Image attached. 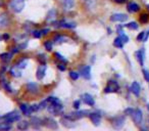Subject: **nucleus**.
<instances>
[{"mask_svg":"<svg viewBox=\"0 0 149 131\" xmlns=\"http://www.w3.org/2000/svg\"><path fill=\"white\" fill-rule=\"evenodd\" d=\"M25 4H26L25 0H11L10 3H9V6H10V8L15 13H19L25 8Z\"/></svg>","mask_w":149,"mask_h":131,"instance_id":"nucleus-1","label":"nucleus"},{"mask_svg":"<svg viewBox=\"0 0 149 131\" xmlns=\"http://www.w3.org/2000/svg\"><path fill=\"white\" fill-rule=\"evenodd\" d=\"M89 114H90V112L87 110H82V111L77 110L76 112H72V113H70V114H68L66 117L70 118V120H72V121H77V120H80V119L84 118V117H86V116H89Z\"/></svg>","mask_w":149,"mask_h":131,"instance_id":"nucleus-2","label":"nucleus"},{"mask_svg":"<svg viewBox=\"0 0 149 131\" xmlns=\"http://www.w3.org/2000/svg\"><path fill=\"white\" fill-rule=\"evenodd\" d=\"M21 115L17 112V111H13V112H10V113H7L6 115L3 116V119H4L5 123L6 124H11V123H15V122H17V121L21 120Z\"/></svg>","mask_w":149,"mask_h":131,"instance_id":"nucleus-3","label":"nucleus"},{"mask_svg":"<svg viewBox=\"0 0 149 131\" xmlns=\"http://www.w3.org/2000/svg\"><path fill=\"white\" fill-rule=\"evenodd\" d=\"M47 110L50 114L55 115V116H60L62 114V111H63V106H62L61 102H58V104H50L49 106H47Z\"/></svg>","mask_w":149,"mask_h":131,"instance_id":"nucleus-4","label":"nucleus"},{"mask_svg":"<svg viewBox=\"0 0 149 131\" xmlns=\"http://www.w3.org/2000/svg\"><path fill=\"white\" fill-rule=\"evenodd\" d=\"M120 90V85L116 80H108L107 85L104 88L105 93H112V92H118Z\"/></svg>","mask_w":149,"mask_h":131,"instance_id":"nucleus-5","label":"nucleus"},{"mask_svg":"<svg viewBox=\"0 0 149 131\" xmlns=\"http://www.w3.org/2000/svg\"><path fill=\"white\" fill-rule=\"evenodd\" d=\"M111 123L112 127L118 130V129H122L124 127L125 123H126V118H125V116H116L111 119Z\"/></svg>","mask_w":149,"mask_h":131,"instance_id":"nucleus-6","label":"nucleus"},{"mask_svg":"<svg viewBox=\"0 0 149 131\" xmlns=\"http://www.w3.org/2000/svg\"><path fill=\"white\" fill-rule=\"evenodd\" d=\"M110 22H114V23H123V22H126L128 20V15L126 13H113V15H110L109 18Z\"/></svg>","mask_w":149,"mask_h":131,"instance_id":"nucleus-7","label":"nucleus"},{"mask_svg":"<svg viewBox=\"0 0 149 131\" xmlns=\"http://www.w3.org/2000/svg\"><path fill=\"white\" fill-rule=\"evenodd\" d=\"M135 56H136V60H138L139 64L141 67L144 66V62H145V49L144 48H141V49L135 51Z\"/></svg>","mask_w":149,"mask_h":131,"instance_id":"nucleus-8","label":"nucleus"},{"mask_svg":"<svg viewBox=\"0 0 149 131\" xmlns=\"http://www.w3.org/2000/svg\"><path fill=\"white\" fill-rule=\"evenodd\" d=\"M46 71H47V66L45 64H42L39 66L36 71V77H37L38 80H42L44 77H45V74H46Z\"/></svg>","mask_w":149,"mask_h":131,"instance_id":"nucleus-9","label":"nucleus"},{"mask_svg":"<svg viewBox=\"0 0 149 131\" xmlns=\"http://www.w3.org/2000/svg\"><path fill=\"white\" fill-rule=\"evenodd\" d=\"M132 117H133V121H134V122L136 123L137 125H140L141 123H142L143 113H142V111H141V110H139V109L135 110V112L133 113Z\"/></svg>","mask_w":149,"mask_h":131,"instance_id":"nucleus-10","label":"nucleus"},{"mask_svg":"<svg viewBox=\"0 0 149 131\" xmlns=\"http://www.w3.org/2000/svg\"><path fill=\"white\" fill-rule=\"evenodd\" d=\"M89 118L91 120V122L93 123L95 126H99L100 122H101V116L98 113H90Z\"/></svg>","mask_w":149,"mask_h":131,"instance_id":"nucleus-11","label":"nucleus"},{"mask_svg":"<svg viewBox=\"0 0 149 131\" xmlns=\"http://www.w3.org/2000/svg\"><path fill=\"white\" fill-rule=\"evenodd\" d=\"M27 89H28V91L31 92V93L36 94L39 92V86H38V84L35 83V82H29V83L27 84Z\"/></svg>","mask_w":149,"mask_h":131,"instance_id":"nucleus-12","label":"nucleus"},{"mask_svg":"<svg viewBox=\"0 0 149 131\" xmlns=\"http://www.w3.org/2000/svg\"><path fill=\"white\" fill-rule=\"evenodd\" d=\"M83 102H85L86 104L90 106H93L95 104V100H94V97L89 93H85L83 94Z\"/></svg>","mask_w":149,"mask_h":131,"instance_id":"nucleus-13","label":"nucleus"},{"mask_svg":"<svg viewBox=\"0 0 149 131\" xmlns=\"http://www.w3.org/2000/svg\"><path fill=\"white\" fill-rule=\"evenodd\" d=\"M81 75L87 80L91 79V67L90 66H85V67L82 68Z\"/></svg>","mask_w":149,"mask_h":131,"instance_id":"nucleus-14","label":"nucleus"},{"mask_svg":"<svg viewBox=\"0 0 149 131\" xmlns=\"http://www.w3.org/2000/svg\"><path fill=\"white\" fill-rule=\"evenodd\" d=\"M131 91H132V93L134 94V95L136 96H139L140 95V92H141V87H140V84L138 83V82L134 81L132 83V85H131Z\"/></svg>","mask_w":149,"mask_h":131,"instance_id":"nucleus-15","label":"nucleus"},{"mask_svg":"<svg viewBox=\"0 0 149 131\" xmlns=\"http://www.w3.org/2000/svg\"><path fill=\"white\" fill-rule=\"evenodd\" d=\"M44 123L45 125L50 129H57L58 128V125H57V122L55 120H53L52 118H46L44 120Z\"/></svg>","mask_w":149,"mask_h":131,"instance_id":"nucleus-16","label":"nucleus"},{"mask_svg":"<svg viewBox=\"0 0 149 131\" xmlns=\"http://www.w3.org/2000/svg\"><path fill=\"white\" fill-rule=\"evenodd\" d=\"M9 25V18L6 13H1L0 15V28L7 27Z\"/></svg>","mask_w":149,"mask_h":131,"instance_id":"nucleus-17","label":"nucleus"},{"mask_svg":"<svg viewBox=\"0 0 149 131\" xmlns=\"http://www.w3.org/2000/svg\"><path fill=\"white\" fill-rule=\"evenodd\" d=\"M21 106L22 113H23L25 116H31V114L34 112L33 109H32V106H28V104H21V106Z\"/></svg>","mask_w":149,"mask_h":131,"instance_id":"nucleus-18","label":"nucleus"},{"mask_svg":"<svg viewBox=\"0 0 149 131\" xmlns=\"http://www.w3.org/2000/svg\"><path fill=\"white\" fill-rule=\"evenodd\" d=\"M127 8H128L129 13H138V11H140V6H139V4H137L136 2L128 3V5H127Z\"/></svg>","mask_w":149,"mask_h":131,"instance_id":"nucleus-19","label":"nucleus"},{"mask_svg":"<svg viewBox=\"0 0 149 131\" xmlns=\"http://www.w3.org/2000/svg\"><path fill=\"white\" fill-rule=\"evenodd\" d=\"M30 123L32 124V126H33L34 129H39L40 127H41V125L43 124V122H42L41 119L37 118V117H32L31 122Z\"/></svg>","mask_w":149,"mask_h":131,"instance_id":"nucleus-20","label":"nucleus"},{"mask_svg":"<svg viewBox=\"0 0 149 131\" xmlns=\"http://www.w3.org/2000/svg\"><path fill=\"white\" fill-rule=\"evenodd\" d=\"M61 123H62V125H63V126L68 127V128H74V127L76 126L74 124H72V123H74V121L70 120V118H68L66 116L62 117Z\"/></svg>","mask_w":149,"mask_h":131,"instance_id":"nucleus-21","label":"nucleus"},{"mask_svg":"<svg viewBox=\"0 0 149 131\" xmlns=\"http://www.w3.org/2000/svg\"><path fill=\"white\" fill-rule=\"evenodd\" d=\"M9 72H10V75L13 76V77L19 78V77H21V76H22L21 69H19V67H17V66H13V67L9 70Z\"/></svg>","mask_w":149,"mask_h":131,"instance_id":"nucleus-22","label":"nucleus"},{"mask_svg":"<svg viewBox=\"0 0 149 131\" xmlns=\"http://www.w3.org/2000/svg\"><path fill=\"white\" fill-rule=\"evenodd\" d=\"M62 5L65 9H72L74 6V0H62Z\"/></svg>","mask_w":149,"mask_h":131,"instance_id":"nucleus-23","label":"nucleus"},{"mask_svg":"<svg viewBox=\"0 0 149 131\" xmlns=\"http://www.w3.org/2000/svg\"><path fill=\"white\" fill-rule=\"evenodd\" d=\"M29 125H30V123L28 122V121L19 120V123H17V129H19V130H27V129L29 128Z\"/></svg>","mask_w":149,"mask_h":131,"instance_id":"nucleus-24","label":"nucleus"},{"mask_svg":"<svg viewBox=\"0 0 149 131\" xmlns=\"http://www.w3.org/2000/svg\"><path fill=\"white\" fill-rule=\"evenodd\" d=\"M59 28H66V29H74L77 27L76 23H64V22H59Z\"/></svg>","mask_w":149,"mask_h":131,"instance_id":"nucleus-25","label":"nucleus"},{"mask_svg":"<svg viewBox=\"0 0 149 131\" xmlns=\"http://www.w3.org/2000/svg\"><path fill=\"white\" fill-rule=\"evenodd\" d=\"M124 41L122 40V38L118 36V37H116V39H114V41H113V46L114 47H116V48H123L124 47Z\"/></svg>","mask_w":149,"mask_h":131,"instance_id":"nucleus-26","label":"nucleus"},{"mask_svg":"<svg viewBox=\"0 0 149 131\" xmlns=\"http://www.w3.org/2000/svg\"><path fill=\"white\" fill-rule=\"evenodd\" d=\"M13 53H8V52H4V53L0 54V58L3 60L4 62H8L9 60H11V57H13Z\"/></svg>","mask_w":149,"mask_h":131,"instance_id":"nucleus-27","label":"nucleus"},{"mask_svg":"<svg viewBox=\"0 0 149 131\" xmlns=\"http://www.w3.org/2000/svg\"><path fill=\"white\" fill-rule=\"evenodd\" d=\"M124 27L125 28H128V29H130V30H138L139 25L136 23V22H130V23L124 25Z\"/></svg>","mask_w":149,"mask_h":131,"instance_id":"nucleus-28","label":"nucleus"},{"mask_svg":"<svg viewBox=\"0 0 149 131\" xmlns=\"http://www.w3.org/2000/svg\"><path fill=\"white\" fill-rule=\"evenodd\" d=\"M65 41H66V37H64V36H62V35H57L54 38V43H56V44H61Z\"/></svg>","mask_w":149,"mask_h":131,"instance_id":"nucleus-29","label":"nucleus"},{"mask_svg":"<svg viewBox=\"0 0 149 131\" xmlns=\"http://www.w3.org/2000/svg\"><path fill=\"white\" fill-rule=\"evenodd\" d=\"M37 58H38V62H39L40 64H45L46 62H47V56H46L45 54H43V53H40L39 55L37 56Z\"/></svg>","mask_w":149,"mask_h":131,"instance_id":"nucleus-30","label":"nucleus"},{"mask_svg":"<svg viewBox=\"0 0 149 131\" xmlns=\"http://www.w3.org/2000/svg\"><path fill=\"white\" fill-rule=\"evenodd\" d=\"M55 15H56V11L55 9H51V11L48 13L46 20H47V21H52V20L55 19Z\"/></svg>","mask_w":149,"mask_h":131,"instance_id":"nucleus-31","label":"nucleus"},{"mask_svg":"<svg viewBox=\"0 0 149 131\" xmlns=\"http://www.w3.org/2000/svg\"><path fill=\"white\" fill-rule=\"evenodd\" d=\"M27 64H28L27 60H19V62H17L15 66L19 67V69H25V68L27 67Z\"/></svg>","mask_w":149,"mask_h":131,"instance_id":"nucleus-32","label":"nucleus"},{"mask_svg":"<svg viewBox=\"0 0 149 131\" xmlns=\"http://www.w3.org/2000/svg\"><path fill=\"white\" fill-rule=\"evenodd\" d=\"M140 22L142 24H147L149 22V15L147 13H142L140 15Z\"/></svg>","mask_w":149,"mask_h":131,"instance_id":"nucleus-33","label":"nucleus"},{"mask_svg":"<svg viewBox=\"0 0 149 131\" xmlns=\"http://www.w3.org/2000/svg\"><path fill=\"white\" fill-rule=\"evenodd\" d=\"M55 57L61 62H64V64H66V62H68V60H66V58H64V56L61 55L60 53H58V52H55Z\"/></svg>","mask_w":149,"mask_h":131,"instance_id":"nucleus-34","label":"nucleus"},{"mask_svg":"<svg viewBox=\"0 0 149 131\" xmlns=\"http://www.w3.org/2000/svg\"><path fill=\"white\" fill-rule=\"evenodd\" d=\"M44 47H45V49L48 50V51H51L52 47H53V43H52L51 41H46V42H44Z\"/></svg>","mask_w":149,"mask_h":131,"instance_id":"nucleus-35","label":"nucleus"},{"mask_svg":"<svg viewBox=\"0 0 149 131\" xmlns=\"http://www.w3.org/2000/svg\"><path fill=\"white\" fill-rule=\"evenodd\" d=\"M70 77L72 78V80H78L80 77V74L76 71H70Z\"/></svg>","mask_w":149,"mask_h":131,"instance_id":"nucleus-36","label":"nucleus"},{"mask_svg":"<svg viewBox=\"0 0 149 131\" xmlns=\"http://www.w3.org/2000/svg\"><path fill=\"white\" fill-rule=\"evenodd\" d=\"M47 102H50V104H58V102H60V100L57 97H55V96H49L47 98Z\"/></svg>","mask_w":149,"mask_h":131,"instance_id":"nucleus-37","label":"nucleus"},{"mask_svg":"<svg viewBox=\"0 0 149 131\" xmlns=\"http://www.w3.org/2000/svg\"><path fill=\"white\" fill-rule=\"evenodd\" d=\"M142 74H143V77H144L145 81H146L147 83H149V70L143 69L142 70Z\"/></svg>","mask_w":149,"mask_h":131,"instance_id":"nucleus-38","label":"nucleus"},{"mask_svg":"<svg viewBox=\"0 0 149 131\" xmlns=\"http://www.w3.org/2000/svg\"><path fill=\"white\" fill-rule=\"evenodd\" d=\"M2 86H3V88H4L5 90H7L8 92H13V88L10 87V85L8 84V82L3 81L2 82Z\"/></svg>","mask_w":149,"mask_h":131,"instance_id":"nucleus-39","label":"nucleus"},{"mask_svg":"<svg viewBox=\"0 0 149 131\" xmlns=\"http://www.w3.org/2000/svg\"><path fill=\"white\" fill-rule=\"evenodd\" d=\"M57 68H58V70H59V71H61V72H64L66 70L65 64H64V62H61L57 64Z\"/></svg>","mask_w":149,"mask_h":131,"instance_id":"nucleus-40","label":"nucleus"},{"mask_svg":"<svg viewBox=\"0 0 149 131\" xmlns=\"http://www.w3.org/2000/svg\"><path fill=\"white\" fill-rule=\"evenodd\" d=\"M33 36H34V38H37V39L41 38V36H42L41 30H35V31H33Z\"/></svg>","mask_w":149,"mask_h":131,"instance_id":"nucleus-41","label":"nucleus"},{"mask_svg":"<svg viewBox=\"0 0 149 131\" xmlns=\"http://www.w3.org/2000/svg\"><path fill=\"white\" fill-rule=\"evenodd\" d=\"M118 36H120V37L122 38V40H123V41H124V43H128L129 40H130V39H129V37L126 35V34L124 33V32H123V33H120Z\"/></svg>","mask_w":149,"mask_h":131,"instance_id":"nucleus-42","label":"nucleus"},{"mask_svg":"<svg viewBox=\"0 0 149 131\" xmlns=\"http://www.w3.org/2000/svg\"><path fill=\"white\" fill-rule=\"evenodd\" d=\"M134 112H135V110H134V109H132V108H128V109H126V110L124 111L125 115H127V116H132Z\"/></svg>","mask_w":149,"mask_h":131,"instance_id":"nucleus-43","label":"nucleus"},{"mask_svg":"<svg viewBox=\"0 0 149 131\" xmlns=\"http://www.w3.org/2000/svg\"><path fill=\"white\" fill-rule=\"evenodd\" d=\"M80 104H81V102H80L79 99L74 100V102H72V106H74L76 110H79V109H80Z\"/></svg>","mask_w":149,"mask_h":131,"instance_id":"nucleus-44","label":"nucleus"},{"mask_svg":"<svg viewBox=\"0 0 149 131\" xmlns=\"http://www.w3.org/2000/svg\"><path fill=\"white\" fill-rule=\"evenodd\" d=\"M144 33H145V31L141 32V33L138 34V36H137V40H138V41L143 42V39H144Z\"/></svg>","mask_w":149,"mask_h":131,"instance_id":"nucleus-45","label":"nucleus"},{"mask_svg":"<svg viewBox=\"0 0 149 131\" xmlns=\"http://www.w3.org/2000/svg\"><path fill=\"white\" fill-rule=\"evenodd\" d=\"M148 37H149V30H147V31H145V33H144V39H143V42H146L147 40H148Z\"/></svg>","mask_w":149,"mask_h":131,"instance_id":"nucleus-46","label":"nucleus"},{"mask_svg":"<svg viewBox=\"0 0 149 131\" xmlns=\"http://www.w3.org/2000/svg\"><path fill=\"white\" fill-rule=\"evenodd\" d=\"M123 28H124V26H118V27H116V32H118V34L123 33Z\"/></svg>","mask_w":149,"mask_h":131,"instance_id":"nucleus-47","label":"nucleus"},{"mask_svg":"<svg viewBox=\"0 0 149 131\" xmlns=\"http://www.w3.org/2000/svg\"><path fill=\"white\" fill-rule=\"evenodd\" d=\"M116 3H118V4H124V3H126L128 0H113Z\"/></svg>","mask_w":149,"mask_h":131,"instance_id":"nucleus-48","label":"nucleus"},{"mask_svg":"<svg viewBox=\"0 0 149 131\" xmlns=\"http://www.w3.org/2000/svg\"><path fill=\"white\" fill-rule=\"evenodd\" d=\"M26 47H27V42H25L24 44H21V45L19 46V48L21 50H22V49H25Z\"/></svg>","mask_w":149,"mask_h":131,"instance_id":"nucleus-49","label":"nucleus"},{"mask_svg":"<svg viewBox=\"0 0 149 131\" xmlns=\"http://www.w3.org/2000/svg\"><path fill=\"white\" fill-rule=\"evenodd\" d=\"M42 32V35H46V34H48V32H49V29H43L41 30Z\"/></svg>","mask_w":149,"mask_h":131,"instance_id":"nucleus-50","label":"nucleus"},{"mask_svg":"<svg viewBox=\"0 0 149 131\" xmlns=\"http://www.w3.org/2000/svg\"><path fill=\"white\" fill-rule=\"evenodd\" d=\"M2 37H3V39H4V40H8L9 36H8V35H7V34H4V35H3V36H2Z\"/></svg>","mask_w":149,"mask_h":131,"instance_id":"nucleus-51","label":"nucleus"},{"mask_svg":"<svg viewBox=\"0 0 149 131\" xmlns=\"http://www.w3.org/2000/svg\"><path fill=\"white\" fill-rule=\"evenodd\" d=\"M3 39V37H2V36H1V35H0V41H1V40H2Z\"/></svg>","mask_w":149,"mask_h":131,"instance_id":"nucleus-52","label":"nucleus"},{"mask_svg":"<svg viewBox=\"0 0 149 131\" xmlns=\"http://www.w3.org/2000/svg\"><path fill=\"white\" fill-rule=\"evenodd\" d=\"M147 8H148V11H149V4H148V5H147Z\"/></svg>","mask_w":149,"mask_h":131,"instance_id":"nucleus-53","label":"nucleus"},{"mask_svg":"<svg viewBox=\"0 0 149 131\" xmlns=\"http://www.w3.org/2000/svg\"><path fill=\"white\" fill-rule=\"evenodd\" d=\"M148 110H149V104H148Z\"/></svg>","mask_w":149,"mask_h":131,"instance_id":"nucleus-54","label":"nucleus"}]
</instances>
